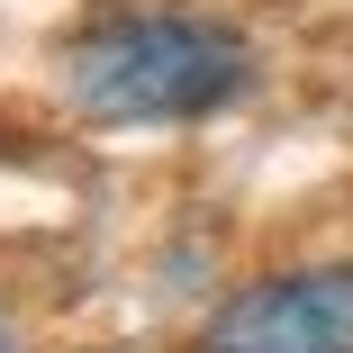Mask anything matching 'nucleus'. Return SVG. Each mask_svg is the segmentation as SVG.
I'll return each instance as SVG.
<instances>
[{
    "instance_id": "f03ea898",
    "label": "nucleus",
    "mask_w": 353,
    "mask_h": 353,
    "mask_svg": "<svg viewBox=\"0 0 353 353\" xmlns=\"http://www.w3.org/2000/svg\"><path fill=\"white\" fill-rule=\"evenodd\" d=\"M190 353H353V263L263 272L208 308Z\"/></svg>"
},
{
    "instance_id": "f257e3e1",
    "label": "nucleus",
    "mask_w": 353,
    "mask_h": 353,
    "mask_svg": "<svg viewBox=\"0 0 353 353\" xmlns=\"http://www.w3.org/2000/svg\"><path fill=\"white\" fill-rule=\"evenodd\" d=\"M245 82H254L245 37L190 10H127L63 54V100L109 127H181L227 109Z\"/></svg>"
}]
</instances>
